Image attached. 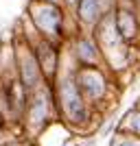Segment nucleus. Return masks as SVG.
Listing matches in <instances>:
<instances>
[{
	"label": "nucleus",
	"mask_w": 140,
	"mask_h": 146,
	"mask_svg": "<svg viewBox=\"0 0 140 146\" xmlns=\"http://www.w3.org/2000/svg\"><path fill=\"white\" fill-rule=\"evenodd\" d=\"M57 103H59L64 118L70 124L81 127V124L88 122V100L81 96L77 81H74V74H66V76L59 79V83H57Z\"/></svg>",
	"instance_id": "obj_1"
},
{
	"label": "nucleus",
	"mask_w": 140,
	"mask_h": 146,
	"mask_svg": "<svg viewBox=\"0 0 140 146\" xmlns=\"http://www.w3.org/2000/svg\"><path fill=\"white\" fill-rule=\"evenodd\" d=\"M33 15V24L37 26V31L42 33L46 39H57L64 31V13L57 5L50 2H37L31 9Z\"/></svg>",
	"instance_id": "obj_2"
},
{
	"label": "nucleus",
	"mask_w": 140,
	"mask_h": 146,
	"mask_svg": "<svg viewBox=\"0 0 140 146\" xmlns=\"http://www.w3.org/2000/svg\"><path fill=\"white\" fill-rule=\"evenodd\" d=\"M74 81H77L81 96L90 103L103 100V96L107 94V79L96 66H81L74 72Z\"/></svg>",
	"instance_id": "obj_3"
},
{
	"label": "nucleus",
	"mask_w": 140,
	"mask_h": 146,
	"mask_svg": "<svg viewBox=\"0 0 140 146\" xmlns=\"http://www.w3.org/2000/svg\"><path fill=\"white\" fill-rule=\"evenodd\" d=\"M50 94L46 92V87L40 83L35 90L29 92V122L33 127H42L44 122L48 120L50 113Z\"/></svg>",
	"instance_id": "obj_4"
},
{
	"label": "nucleus",
	"mask_w": 140,
	"mask_h": 146,
	"mask_svg": "<svg viewBox=\"0 0 140 146\" xmlns=\"http://www.w3.org/2000/svg\"><path fill=\"white\" fill-rule=\"evenodd\" d=\"M20 81H22V87L26 92L35 90L42 83V70L37 66V59L33 55V50H26V52L20 55Z\"/></svg>",
	"instance_id": "obj_5"
},
{
	"label": "nucleus",
	"mask_w": 140,
	"mask_h": 146,
	"mask_svg": "<svg viewBox=\"0 0 140 146\" xmlns=\"http://www.w3.org/2000/svg\"><path fill=\"white\" fill-rule=\"evenodd\" d=\"M114 26L123 42H134L136 35H138V22H136V13L131 9H118Z\"/></svg>",
	"instance_id": "obj_6"
},
{
	"label": "nucleus",
	"mask_w": 140,
	"mask_h": 146,
	"mask_svg": "<svg viewBox=\"0 0 140 146\" xmlns=\"http://www.w3.org/2000/svg\"><path fill=\"white\" fill-rule=\"evenodd\" d=\"M77 59L81 61V66H98V59H101L98 46L88 37H79L77 39Z\"/></svg>",
	"instance_id": "obj_7"
},
{
	"label": "nucleus",
	"mask_w": 140,
	"mask_h": 146,
	"mask_svg": "<svg viewBox=\"0 0 140 146\" xmlns=\"http://www.w3.org/2000/svg\"><path fill=\"white\" fill-rule=\"evenodd\" d=\"M77 13H79V20L88 26L101 22V0H79Z\"/></svg>",
	"instance_id": "obj_8"
},
{
	"label": "nucleus",
	"mask_w": 140,
	"mask_h": 146,
	"mask_svg": "<svg viewBox=\"0 0 140 146\" xmlns=\"http://www.w3.org/2000/svg\"><path fill=\"white\" fill-rule=\"evenodd\" d=\"M123 131L127 135L140 137V109H134L125 116V120H123Z\"/></svg>",
	"instance_id": "obj_9"
},
{
	"label": "nucleus",
	"mask_w": 140,
	"mask_h": 146,
	"mask_svg": "<svg viewBox=\"0 0 140 146\" xmlns=\"http://www.w3.org/2000/svg\"><path fill=\"white\" fill-rule=\"evenodd\" d=\"M112 146H140V137H134V135H121L112 142Z\"/></svg>",
	"instance_id": "obj_10"
},
{
	"label": "nucleus",
	"mask_w": 140,
	"mask_h": 146,
	"mask_svg": "<svg viewBox=\"0 0 140 146\" xmlns=\"http://www.w3.org/2000/svg\"><path fill=\"white\" fill-rule=\"evenodd\" d=\"M66 5L68 7H77V5H79V0H66Z\"/></svg>",
	"instance_id": "obj_11"
},
{
	"label": "nucleus",
	"mask_w": 140,
	"mask_h": 146,
	"mask_svg": "<svg viewBox=\"0 0 140 146\" xmlns=\"http://www.w3.org/2000/svg\"><path fill=\"white\" fill-rule=\"evenodd\" d=\"M44 2H50V5H57V2H59V0H44Z\"/></svg>",
	"instance_id": "obj_12"
},
{
	"label": "nucleus",
	"mask_w": 140,
	"mask_h": 146,
	"mask_svg": "<svg viewBox=\"0 0 140 146\" xmlns=\"http://www.w3.org/2000/svg\"><path fill=\"white\" fill-rule=\"evenodd\" d=\"M64 146H70V144H64Z\"/></svg>",
	"instance_id": "obj_13"
},
{
	"label": "nucleus",
	"mask_w": 140,
	"mask_h": 146,
	"mask_svg": "<svg viewBox=\"0 0 140 146\" xmlns=\"http://www.w3.org/2000/svg\"><path fill=\"white\" fill-rule=\"evenodd\" d=\"M138 109H140V105H138Z\"/></svg>",
	"instance_id": "obj_14"
}]
</instances>
